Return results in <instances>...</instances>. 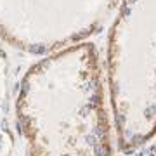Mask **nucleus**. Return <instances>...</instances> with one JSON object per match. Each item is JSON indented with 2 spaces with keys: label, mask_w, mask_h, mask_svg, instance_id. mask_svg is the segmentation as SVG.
Instances as JSON below:
<instances>
[{
  "label": "nucleus",
  "mask_w": 156,
  "mask_h": 156,
  "mask_svg": "<svg viewBox=\"0 0 156 156\" xmlns=\"http://www.w3.org/2000/svg\"><path fill=\"white\" fill-rule=\"evenodd\" d=\"M146 156H156V147H154V149H153V151H151L149 154H146Z\"/></svg>",
  "instance_id": "7ed1b4c3"
},
{
  "label": "nucleus",
  "mask_w": 156,
  "mask_h": 156,
  "mask_svg": "<svg viewBox=\"0 0 156 156\" xmlns=\"http://www.w3.org/2000/svg\"><path fill=\"white\" fill-rule=\"evenodd\" d=\"M106 71L115 137L132 153L156 135V0H123Z\"/></svg>",
  "instance_id": "f03ea898"
},
{
  "label": "nucleus",
  "mask_w": 156,
  "mask_h": 156,
  "mask_svg": "<svg viewBox=\"0 0 156 156\" xmlns=\"http://www.w3.org/2000/svg\"><path fill=\"white\" fill-rule=\"evenodd\" d=\"M16 111L28 156L113 154V120L94 45H73L35 64Z\"/></svg>",
  "instance_id": "f257e3e1"
}]
</instances>
